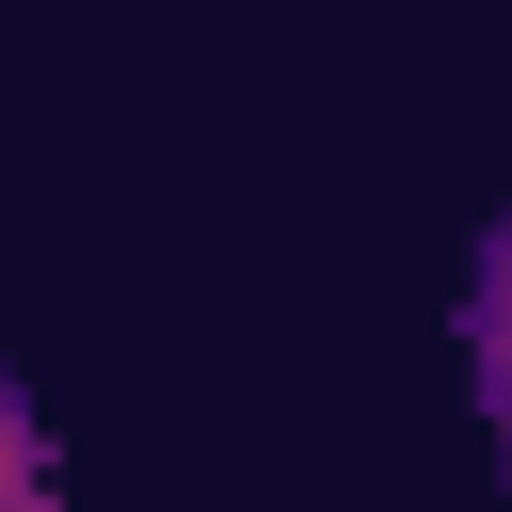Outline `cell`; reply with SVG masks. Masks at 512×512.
<instances>
[{"mask_svg":"<svg viewBox=\"0 0 512 512\" xmlns=\"http://www.w3.org/2000/svg\"><path fill=\"white\" fill-rule=\"evenodd\" d=\"M464 368H480V416H496V464H512V208L480 224V272H464Z\"/></svg>","mask_w":512,"mask_h":512,"instance_id":"cell-1","label":"cell"},{"mask_svg":"<svg viewBox=\"0 0 512 512\" xmlns=\"http://www.w3.org/2000/svg\"><path fill=\"white\" fill-rule=\"evenodd\" d=\"M0 512H48V416L16 400V368H0Z\"/></svg>","mask_w":512,"mask_h":512,"instance_id":"cell-2","label":"cell"}]
</instances>
